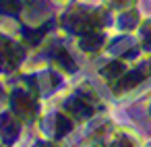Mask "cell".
<instances>
[{
	"instance_id": "6da1fadb",
	"label": "cell",
	"mask_w": 151,
	"mask_h": 147,
	"mask_svg": "<svg viewBox=\"0 0 151 147\" xmlns=\"http://www.w3.org/2000/svg\"><path fill=\"white\" fill-rule=\"evenodd\" d=\"M0 130H4V139L6 141H13L15 135H17V130H19V126L11 118H0Z\"/></svg>"
}]
</instances>
